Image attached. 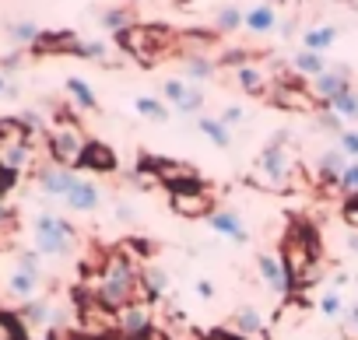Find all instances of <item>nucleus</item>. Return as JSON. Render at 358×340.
Returning <instances> with one entry per match:
<instances>
[{"instance_id": "obj_1", "label": "nucleus", "mask_w": 358, "mask_h": 340, "mask_svg": "<svg viewBox=\"0 0 358 340\" xmlns=\"http://www.w3.org/2000/svg\"><path fill=\"white\" fill-rule=\"evenodd\" d=\"M134 284H137V274H134L130 260H127V256H109L106 274H102V284H99L102 305H109V309L123 305V302L134 295Z\"/></svg>"}, {"instance_id": "obj_2", "label": "nucleus", "mask_w": 358, "mask_h": 340, "mask_svg": "<svg viewBox=\"0 0 358 340\" xmlns=\"http://www.w3.org/2000/svg\"><path fill=\"white\" fill-rule=\"evenodd\" d=\"M74 242V228L57 218V214H39L36 218V249L46 256H67Z\"/></svg>"}, {"instance_id": "obj_3", "label": "nucleus", "mask_w": 358, "mask_h": 340, "mask_svg": "<svg viewBox=\"0 0 358 340\" xmlns=\"http://www.w3.org/2000/svg\"><path fill=\"white\" fill-rule=\"evenodd\" d=\"M85 147H88V144L81 140V133H78L74 126H60V130H53V137H50V151H53V158L60 161V168L81 165Z\"/></svg>"}, {"instance_id": "obj_4", "label": "nucleus", "mask_w": 358, "mask_h": 340, "mask_svg": "<svg viewBox=\"0 0 358 340\" xmlns=\"http://www.w3.org/2000/svg\"><path fill=\"white\" fill-rule=\"evenodd\" d=\"M260 176H267L260 186H271V190H285L288 186V154H285V147L278 140L271 147H264V154H260Z\"/></svg>"}, {"instance_id": "obj_5", "label": "nucleus", "mask_w": 358, "mask_h": 340, "mask_svg": "<svg viewBox=\"0 0 358 340\" xmlns=\"http://www.w3.org/2000/svg\"><path fill=\"white\" fill-rule=\"evenodd\" d=\"M120 43H123L130 53H137L141 60H151V57H155L151 46H165L169 39H165L162 29H127V32H120Z\"/></svg>"}, {"instance_id": "obj_6", "label": "nucleus", "mask_w": 358, "mask_h": 340, "mask_svg": "<svg viewBox=\"0 0 358 340\" xmlns=\"http://www.w3.org/2000/svg\"><path fill=\"white\" fill-rule=\"evenodd\" d=\"M162 91H165V98H169L179 112H201V105H204V91H197V88H194V84H187V81L169 77Z\"/></svg>"}, {"instance_id": "obj_7", "label": "nucleus", "mask_w": 358, "mask_h": 340, "mask_svg": "<svg viewBox=\"0 0 358 340\" xmlns=\"http://www.w3.org/2000/svg\"><path fill=\"white\" fill-rule=\"evenodd\" d=\"M257 267H260V274H264V281H267V288H271V291L285 295V291L292 288V274H288V263H285L281 256L260 253V256H257Z\"/></svg>"}, {"instance_id": "obj_8", "label": "nucleus", "mask_w": 358, "mask_h": 340, "mask_svg": "<svg viewBox=\"0 0 358 340\" xmlns=\"http://www.w3.org/2000/svg\"><path fill=\"white\" fill-rule=\"evenodd\" d=\"M172 207H176L179 214L201 218V214L211 211V197H208L204 190H194V183H190V186H176V190H172Z\"/></svg>"}, {"instance_id": "obj_9", "label": "nucleus", "mask_w": 358, "mask_h": 340, "mask_svg": "<svg viewBox=\"0 0 358 340\" xmlns=\"http://www.w3.org/2000/svg\"><path fill=\"white\" fill-rule=\"evenodd\" d=\"M211 228H215L218 235L232 239V242H246V239H250L243 214H239V211H232V207H229V211H215V214H211Z\"/></svg>"}, {"instance_id": "obj_10", "label": "nucleus", "mask_w": 358, "mask_h": 340, "mask_svg": "<svg viewBox=\"0 0 358 340\" xmlns=\"http://www.w3.org/2000/svg\"><path fill=\"white\" fill-rule=\"evenodd\" d=\"M74 183H78V176H71V168H43L39 172V186L50 197H67L74 190Z\"/></svg>"}, {"instance_id": "obj_11", "label": "nucleus", "mask_w": 358, "mask_h": 340, "mask_svg": "<svg viewBox=\"0 0 358 340\" xmlns=\"http://www.w3.org/2000/svg\"><path fill=\"white\" fill-rule=\"evenodd\" d=\"M344 91H348V67H334V71H327V74L316 77V95H320V98L334 102V98L344 95Z\"/></svg>"}, {"instance_id": "obj_12", "label": "nucleus", "mask_w": 358, "mask_h": 340, "mask_svg": "<svg viewBox=\"0 0 358 340\" xmlns=\"http://www.w3.org/2000/svg\"><path fill=\"white\" fill-rule=\"evenodd\" d=\"M18 319H22L29 330H36V326H53V323H57V312H53L50 302H29Z\"/></svg>"}, {"instance_id": "obj_13", "label": "nucleus", "mask_w": 358, "mask_h": 340, "mask_svg": "<svg viewBox=\"0 0 358 340\" xmlns=\"http://www.w3.org/2000/svg\"><path fill=\"white\" fill-rule=\"evenodd\" d=\"M67 204H71L74 211H92V207H99V190H95V183L78 179L74 190L67 193Z\"/></svg>"}, {"instance_id": "obj_14", "label": "nucleus", "mask_w": 358, "mask_h": 340, "mask_svg": "<svg viewBox=\"0 0 358 340\" xmlns=\"http://www.w3.org/2000/svg\"><path fill=\"white\" fill-rule=\"evenodd\" d=\"M243 25H246L250 32H271V29L278 25V15H274V8L260 4V8H253V11L243 15Z\"/></svg>"}, {"instance_id": "obj_15", "label": "nucleus", "mask_w": 358, "mask_h": 340, "mask_svg": "<svg viewBox=\"0 0 358 340\" xmlns=\"http://www.w3.org/2000/svg\"><path fill=\"white\" fill-rule=\"evenodd\" d=\"M36 288H39V277H32V274H25V270H15V274L8 277V291H11V298H25V302H32V298H36Z\"/></svg>"}, {"instance_id": "obj_16", "label": "nucleus", "mask_w": 358, "mask_h": 340, "mask_svg": "<svg viewBox=\"0 0 358 340\" xmlns=\"http://www.w3.org/2000/svg\"><path fill=\"white\" fill-rule=\"evenodd\" d=\"M302 43H306V50H309V53H320V50H327V46H334V43H337V29H334V25L309 29V32L302 36Z\"/></svg>"}, {"instance_id": "obj_17", "label": "nucleus", "mask_w": 358, "mask_h": 340, "mask_svg": "<svg viewBox=\"0 0 358 340\" xmlns=\"http://www.w3.org/2000/svg\"><path fill=\"white\" fill-rule=\"evenodd\" d=\"M81 165H88V168H99V172H109V168L116 165V158H113V151H109V147H102V144H88V147H85V158H81Z\"/></svg>"}, {"instance_id": "obj_18", "label": "nucleus", "mask_w": 358, "mask_h": 340, "mask_svg": "<svg viewBox=\"0 0 358 340\" xmlns=\"http://www.w3.org/2000/svg\"><path fill=\"white\" fill-rule=\"evenodd\" d=\"M197 126H201V133H208V137L215 140V147H229V144H232V133H229V126H225L222 119H215V116H201Z\"/></svg>"}, {"instance_id": "obj_19", "label": "nucleus", "mask_w": 358, "mask_h": 340, "mask_svg": "<svg viewBox=\"0 0 358 340\" xmlns=\"http://www.w3.org/2000/svg\"><path fill=\"white\" fill-rule=\"evenodd\" d=\"M295 71H302V74H309V77H320V74H327L330 67L323 64V57H320V53L302 50V53L295 57Z\"/></svg>"}, {"instance_id": "obj_20", "label": "nucleus", "mask_w": 358, "mask_h": 340, "mask_svg": "<svg viewBox=\"0 0 358 340\" xmlns=\"http://www.w3.org/2000/svg\"><path fill=\"white\" fill-rule=\"evenodd\" d=\"M67 91H71V98L81 105V109H99V102H95V95H92V88L81 81V77H67Z\"/></svg>"}, {"instance_id": "obj_21", "label": "nucleus", "mask_w": 358, "mask_h": 340, "mask_svg": "<svg viewBox=\"0 0 358 340\" xmlns=\"http://www.w3.org/2000/svg\"><path fill=\"white\" fill-rule=\"evenodd\" d=\"M320 165H323V176H327V179H337V183H341V176L348 172V165H344V151H341V147L327 151Z\"/></svg>"}, {"instance_id": "obj_22", "label": "nucleus", "mask_w": 358, "mask_h": 340, "mask_svg": "<svg viewBox=\"0 0 358 340\" xmlns=\"http://www.w3.org/2000/svg\"><path fill=\"white\" fill-rule=\"evenodd\" d=\"M8 32H11V39H15L18 46H36V43H39V36H43L36 22H15Z\"/></svg>"}, {"instance_id": "obj_23", "label": "nucleus", "mask_w": 358, "mask_h": 340, "mask_svg": "<svg viewBox=\"0 0 358 340\" xmlns=\"http://www.w3.org/2000/svg\"><path fill=\"white\" fill-rule=\"evenodd\" d=\"M330 109L337 112V116H344V119H358V91H344V95H337L334 102H330Z\"/></svg>"}, {"instance_id": "obj_24", "label": "nucleus", "mask_w": 358, "mask_h": 340, "mask_svg": "<svg viewBox=\"0 0 358 340\" xmlns=\"http://www.w3.org/2000/svg\"><path fill=\"white\" fill-rule=\"evenodd\" d=\"M144 330H148V309H127V312H123V333L137 337V333H144Z\"/></svg>"}, {"instance_id": "obj_25", "label": "nucleus", "mask_w": 358, "mask_h": 340, "mask_svg": "<svg viewBox=\"0 0 358 340\" xmlns=\"http://www.w3.org/2000/svg\"><path fill=\"white\" fill-rule=\"evenodd\" d=\"M260 326H264V319H260L257 309H239V312H236V330H239V333L250 337V333H260Z\"/></svg>"}, {"instance_id": "obj_26", "label": "nucleus", "mask_w": 358, "mask_h": 340, "mask_svg": "<svg viewBox=\"0 0 358 340\" xmlns=\"http://www.w3.org/2000/svg\"><path fill=\"white\" fill-rule=\"evenodd\" d=\"M134 109H137V112H144V116H151V119H158V123H165V119H169V109H165L162 102L148 98V95H144V98H137V102H134Z\"/></svg>"}, {"instance_id": "obj_27", "label": "nucleus", "mask_w": 358, "mask_h": 340, "mask_svg": "<svg viewBox=\"0 0 358 340\" xmlns=\"http://www.w3.org/2000/svg\"><path fill=\"white\" fill-rule=\"evenodd\" d=\"M320 312H323L327 319H344V302H341V295H337V291H327V295L320 298Z\"/></svg>"}, {"instance_id": "obj_28", "label": "nucleus", "mask_w": 358, "mask_h": 340, "mask_svg": "<svg viewBox=\"0 0 358 340\" xmlns=\"http://www.w3.org/2000/svg\"><path fill=\"white\" fill-rule=\"evenodd\" d=\"M187 74H190L194 81H204V77L215 74V64L204 60V57H190V60H187Z\"/></svg>"}, {"instance_id": "obj_29", "label": "nucleus", "mask_w": 358, "mask_h": 340, "mask_svg": "<svg viewBox=\"0 0 358 340\" xmlns=\"http://www.w3.org/2000/svg\"><path fill=\"white\" fill-rule=\"evenodd\" d=\"M144 284H148V295H162V291L169 288V274H165L162 267H151V270L144 274Z\"/></svg>"}, {"instance_id": "obj_30", "label": "nucleus", "mask_w": 358, "mask_h": 340, "mask_svg": "<svg viewBox=\"0 0 358 340\" xmlns=\"http://www.w3.org/2000/svg\"><path fill=\"white\" fill-rule=\"evenodd\" d=\"M239 84L246 91H264V74L257 67H239Z\"/></svg>"}, {"instance_id": "obj_31", "label": "nucleus", "mask_w": 358, "mask_h": 340, "mask_svg": "<svg viewBox=\"0 0 358 340\" xmlns=\"http://www.w3.org/2000/svg\"><path fill=\"white\" fill-rule=\"evenodd\" d=\"M278 105H288V109H309V98L295 88H281L278 91Z\"/></svg>"}, {"instance_id": "obj_32", "label": "nucleus", "mask_w": 358, "mask_h": 340, "mask_svg": "<svg viewBox=\"0 0 358 340\" xmlns=\"http://www.w3.org/2000/svg\"><path fill=\"white\" fill-rule=\"evenodd\" d=\"M239 25H243V15H239V8H222V15H218V29L232 32V29H239Z\"/></svg>"}, {"instance_id": "obj_33", "label": "nucleus", "mask_w": 358, "mask_h": 340, "mask_svg": "<svg viewBox=\"0 0 358 340\" xmlns=\"http://www.w3.org/2000/svg\"><path fill=\"white\" fill-rule=\"evenodd\" d=\"M341 190L348 197H358V165H348V172L341 176Z\"/></svg>"}, {"instance_id": "obj_34", "label": "nucleus", "mask_w": 358, "mask_h": 340, "mask_svg": "<svg viewBox=\"0 0 358 340\" xmlns=\"http://www.w3.org/2000/svg\"><path fill=\"white\" fill-rule=\"evenodd\" d=\"M127 22H130L127 11H106V15H102V25H106V29H123V32H127Z\"/></svg>"}, {"instance_id": "obj_35", "label": "nucleus", "mask_w": 358, "mask_h": 340, "mask_svg": "<svg viewBox=\"0 0 358 340\" xmlns=\"http://www.w3.org/2000/svg\"><path fill=\"white\" fill-rule=\"evenodd\" d=\"M18 270L39 277V274H43V270H39V256H36V253H22V256H18Z\"/></svg>"}, {"instance_id": "obj_36", "label": "nucleus", "mask_w": 358, "mask_h": 340, "mask_svg": "<svg viewBox=\"0 0 358 340\" xmlns=\"http://www.w3.org/2000/svg\"><path fill=\"white\" fill-rule=\"evenodd\" d=\"M341 151L358 154V130H341Z\"/></svg>"}, {"instance_id": "obj_37", "label": "nucleus", "mask_w": 358, "mask_h": 340, "mask_svg": "<svg viewBox=\"0 0 358 340\" xmlns=\"http://www.w3.org/2000/svg\"><path fill=\"white\" fill-rule=\"evenodd\" d=\"M109 50H106V43H81V50H78V57H106Z\"/></svg>"}, {"instance_id": "obj_38", "label": "nucleus", "mask_w": 358, "mask_h": 340, "mask_svg": "<svg viewBox=\"0 0 358 340\" xmlns=\"http://www.w3.org/2000/svg\"><path fill=\"white\" fill-rule=\"evenodd\" d=\"M243 119H246V112H243L239 105H229V109L222 112V123H225V126H239Z\"/></svg>"}, {"instance_id": "obj_39", "label": "nucleus", "mask_w": 358, "mask_h": 340, "mask_svg": "<svg viewBox=\"0 0 358 340\" xmlns=\"http://www.w3.org/2000/svg\"><path fill=\"white\" fill-rule=\"evenodd\" d=\"M15 179H18V172H8L4 161H0V193H4L8 186H15Z\"/></svg>"}, {"instance_id": "obj_40", "label": "nucleus", "mask_w": 358, "mask_h": 340, "mask_svg": "<svg viewBox=\"0 0 358 340\" xmlns=\"http://www.w3.org/2000/svg\"><path fill=\"white\" fill-rule=\"evenodd\" d=\"M4 95H18V88H15L4 74H0V98H4Z\"/></svg>"}, {"instance_id": "obj_41", "label": "nucleus", "mask_w": 358, "mask_h": 340, "mask_svg": "<svg viewBox=\"0 0 358 340\" xmlns=\"http://www.w3.org/2000/svg\"><path fill=\"white\" fill-rule=\"evenodd\" d=\"M197 295H201V298H211V295H215V284H211V281H197Z\"/></svg>"}, {"instance_id": "obj_42", "label": "nucleus", "mask_w": 358, "mask_h": 340, "mask_svg": "<svg viewBox=\"0 0 358 340\" xmlns=\"http://www.w3.org/2000/svg\"><path fill=\"white\" fill-rule=\"evenodd\" d=\"M348 326L358 333V305H355V309H348Z\"/></svg>"}, {"instance_id": "obj_43", "label": "nucleus", "mask_w": 358, "mask_h": 340, "mask_svg": "<svg viewBox=\"0 0 358 340\" xmlns=\"http://www.w3.org/2000/svg\"><path fill=\"white\" fill-rule=\"evenodd\" d=\"M4 221H11V207H8L4 200H0V225H4Z\"/></svg>"}, {"instance_id": "obj_44", "label": "nucleus", "mask_w": 358, "mask_h": 340, "mask_svg": "<svg viewBox=\"0 0 358 340\" xmlns=\"http://www.w3.org/2000/svg\"><path fill=\"white\" fill-rule=\"evenodd\" d=\"M116 218H123V221H130V218H134V211H130V207H123V204H120V207H116Z\"/></svg>"}, {"instance_id": "obj_45", "label": "nucleus", "mask_w": 358, "mask_h": 340, "mask_svg": "<svg viewBox=\"0 0 358 340\" xmlns=\"http://www.w3.org/2000/svg\"><path fill=\"white\" fill-rule=\"evenodd\" d=\"M0 340H11V330H8V323L0 319Z\"/></svg>"}, {"instance_id": "obj_46", "label": "nucleus", "mask_w": 358, "mask_h": 340, "mask_svg": "<svg viewBox=\"0 0 358 340\" xmlns=\"http://www.w3.org/2000/svg\"><path fill=\"white\" fill-rule=\"evenodd\" d=\"M348 246H351V249L358 253V232H351V235H348Z\"/></svg>"}]
</instances>
